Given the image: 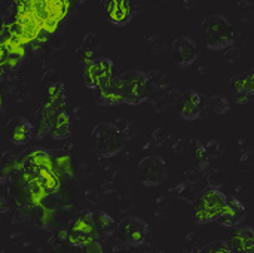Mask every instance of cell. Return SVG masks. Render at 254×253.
<instances>
[{
  "label": "cell",
  "mask_w": 254,
  "mask_h": 253,
  "mask_svg": "<svg viewBox=\"0 0 254 253\" xmlns=\"http://www.w3.org/2000/svg\"><path fill=\"white\" fill-rule=\"evenodd\" d=\"M195 149L192 151V157H193V160L196 161V163H201V161H205V152H204V149L198 145V143H195Z\"/></svg>",
  "instance_id": "obj_19"
},
{
  "label": "cell",
  "mask_w": 254,
  "mask_h": 253,
  "mask_svg": "<svg viewBox=\"0 0 254 253\" xmlns=\"http://www.w3.org/2000/svg\"><path fill=\"white\" fill-rule=\"evenodd\" d=\"M244 76H246V85H247L249 91L254 94V69L250 70L249 73H244Z\"/></svg>",
  "instance_id": "obj_20"
},
{
  "label": "cell",
  "mask_w": 254,
  "mask_h": 253,
  "mask_svg": "<svg viewBox=\"0 0 254 253\" xmlns=\"http://www.w3.org/2000/svg\"><path fill=\"white\" fill-rule=\"evenodd\" d=\"M198 57V46L196 43L186 36H180L173 43V60L176 64L186 67L192 64Z\"/></svg>",
  "instance_id": "obj_6"
},
{
  "label": "cell",
  "mask_w": 254,
  "mask_h": 253,
  "mask_svg": "<svg viewBox=\"0 0 254 253\" xmlns=\"http://www.w3.org/2000/svg\"><path fill=\"white\" fill-rule=\"evenodd\" d=\"M116 86L119 88L125 103H140L149 94V79L143 72L128 70L115 79Z\"/></svg>",
  "instance_id": "obj_2"
},
{
  "label": "cell",
  "mask_w": 254,
  "mask_h": 253,
  "mask_svg": "<svg viewBox=\"0 0 254 253\" xmlns=\"http://www.w3.org/2000/svg\"><path fill=\"white\" fill-rule=\"evenodd\" d=\"M246 253H254V249L253 251H249V252H246Z\"/></svg>",
  "instance_id": "obj_22"
},
{
  "label": "cell",
  "mask_w": 254,
  "mask_h": 253,
  "mask_svg": "<svg viewBox=\"0 0 254 253\" xmlns=\"http://www.w3.org/2000/svg\"><path fill=\"white\" fill-rule=\"evenodd\" d=\"M204 253H234V251L231 249L229 243H225V242H216L213 245H210Z\"/></svg>",
  "instance_id": "obj_17"
},
{
  "label": "cell",
  "mask_w": 254,
  "mask_h": 253,
  "mask_svg": "<svg viewBox=\"0 0 254 253\" xmlns=\"http://www.w3.org/2000/svg\"><path fill=\"white\" fill-rule=\"evenodd\" d=\"M179 110L182 113V116L185 119H195L199 116L201 112V98L195 91H188L180 104H179Z\"/></svg>",
  "instance_id": "obj_10"
},
{
  "label": "cell",
  "mask_w": 254,
  "mask_h": 253,
  "mask_svg": "<svg viewBox=\"0 0 254 253\" xmlns=\"http://www.w3.org/2000/svg\"><path fill=\"white\" fill-rule=\"evenodd\" d=\"M54 166H55V171L58 173V176H65V177H71L73 176V161L71 157L67 154H63L60 157H57L54 160Z\"/></svg>",
  "instance_id": "obj_16"
},
{
  "label": "cell",
  "mask_w": 254,
  "mask_h": 253,
  "mask_svg": "<svg viewBox=\"0 0 254 253\" xmlns=\"http://www.w3.org/2000/svg\"><path fill=\"white\" fill-rule=\"evenodd\" d=\"M128 233H129V239H131L132 243H140V242H143V239H144V231H143V228H141V227H135L134 224L129 227Z\"/></svg>",
  "instance_id": "obj_18"
},
{
  "label": "cell",
  "mask_w": 254,
  "mask_h": 253,
  "mask_svg": "<svg viewBox=\"0 0 254 253\" xmlns=\"http://www.w3.org/2000/svg\"><path fill=\"white\" fill-rule=\"evenodd\" d=\"M205 45L211 49H223L234 43L235 33L232 24L223 15H211L202 22Z\"/></svg>",
  "instance_id": "obj_1"
},
{
  "label": "cell",
  "mask_w": 254,
  "mask_h": 253,
  "mask_svg": "<svg viewBox=\"0 0 254 253\" xmlns=\"http://www.w3.org/2000/svg\"><path fill=\"white\" fill-rule=\"evenodd\" d=\"M46 101L54 104L60 110L65 109V92H64V86L61 82L51 84L46 88Z\"/></svg>",
  "instance_id": "obj_14"
},
{
  "label": "cell",
  "mask_w": 254,
  "mask_h": 253,
  "mask_svg": "<svg viewBox=\"0 0 254 253\" xmlns=\"http://www.w3.org/2000/svg\"><path fill=\"white\" fill-rule=\"evenodd\" d=\"M229 246L234 253H246L254 249V233L249 228H237L232 231Z\"/></svg>",
  "instance_id": "obj_7"
},
{
  "label": "cell",
  "mask_w": 254,
  "mask_h": 253,
  "mask_svg": "<svg viewBox=\"0 0 254 253\" xmlns=\"http://www.w3.org/2000/svg\"><path fill=\"white\" fill-rule=\"evenodd\" d=\"M246 216V209L244 206L234 200V198H229L223 207V212L222 215L219 216V222L223 224V225H238Z\"/></svg>",
  "instance_id": "obj_8"
},
{
  "label": "cell",
  "mask_w": 254,
  "mask_h": 253,
  "mask_svg": "<svg viewBox=\"0 0 254 253\" xmlns=\"http://www.w3.org/2000/svg\"><path fill=\"white\" fill-rule=\"evenodd\" d=\"M229 89H231V95L237 104H246L252 97V92L249 91V88L246 85L244 75L234 76L229 82Z\"/></svg>",
  "instance_id": "obj_13"
},
{
  "label": "cell",
  "mask_w": 254,
  "mask_h": 253,
  "mask_svg": "<svg viewBox=\"0 0 254 253\" xmlns=\"http://www.w3.org/2000/svg\"><path fill=\"white\" fill-rule=\"evenodd\" d=\"M27 163L34 169H55L54 160L45 151H33L27 155Z\"/></svg>",
  "instance_id": "obj_15"
},
{
  "label": "cell",
  "mask_w": 254,
  "mask_h": 253,
  "mask_svg": "<svg viewBox=\"0 0 254 253\" xmlns=\"http://www.w3.org/2000/svg\"><path fill=\"white\" fill-rule=\"evenodd\" d=\"M33 134V127L27 119L16 118L10 122V140L16 145L28 142Z\"/></svg>",
  "instance_id": "obj_12"
},
{
  "label": "cell",
  "mask_w": 254,
  "mask_h": 253,
  "mask_svg": "<svg viewBox=\"0 0 254 253\" xmlns=\"http://www.w3.org/2000/svg\"><path fill=\"white\" fill-rule=\"evenodd\" d=\"M70 116L67 115L65 109L64 110H58L51 122V128H49V136L54 139H65L70 134Z\"/></svg>",
  "instance_id": "obj_11"
},
{
  "label": "cell",
  "mask_w": 254,
  "mask_h": 253,
  "mask_svg": "<svg viewBox=\"0 0 254 253\" xmlns=\"http://www.w3.org/2000/svg\"><path fill=\"white\" fill-rule=\"evenodd\" d=\"M98 227L95 225L94 218L89 213L80 215L71 225L67 233V240L77 248H85L89 243L95 242Z\"/></svg>",
  "instance_id": "obj_5"
},
{
  "label": "cell",
  "mask_w": 254,
  "mask_h": 253,
  "mask_svg": "<svg viewBox=\"0 0 254 253\" xmlns=\"http://www.w3.org/2000/svg\"><path fill=\"white\" fill-rule=\"evenodd\" d=\"M226 201H228L226 197L222 192H219L217 189L210 188V189L204 191L195 204V212H193L195 219L199 224H207L214 219H219Z\"/></svg>",
  "instance_id": "obj_3"
},
{
  "label": "cell",
  "mask_w": 254,
  "mask_h": 253,
  "mask_svg": "<svg viewBox=\"0 0 254 253\" xmlns=\"http://www.w3.org/2000/svg\"><path fill=\"white\" fill-rule=\"evenodd\" d=\"M107 15L112 22L124 24L131 16V1L129 0H109Z\"/></svg>",
  "instance_id": "obj_9"
},
{
  "label": "cell",
  "mask_w": 254,
  "mask_h": 253,
  "mask_svg": "<svg viewBox=\"0 0 254 253\" xmlns=\"http://www.w3.org/2000/svg\"><path fill=\"white\" fill-rule=\"evenodd\" d=\"M83 78H85V84L89 88L98 89L101 86L109 85L116 78L115 66L110 58H106V57L92 58L89 63L85 64Z\"/></svg>",
  "instance_id": "obj_4"
},
{
  "label": "cell",
  "mask_w": 254,
  "mask_h": 253,
  "mask_svg": "<svg viewBox=\"0 0 254 253\" xmlns=\"http://www.w3.org/2000/svg\"><path fill=\"white\" fill-rule=\"evenodd\" d=\"M85 253H103V248L97 242H92L88 246H85Z\"/></svg>",
  "instance_id": "obj_21"
}]
</instances>
